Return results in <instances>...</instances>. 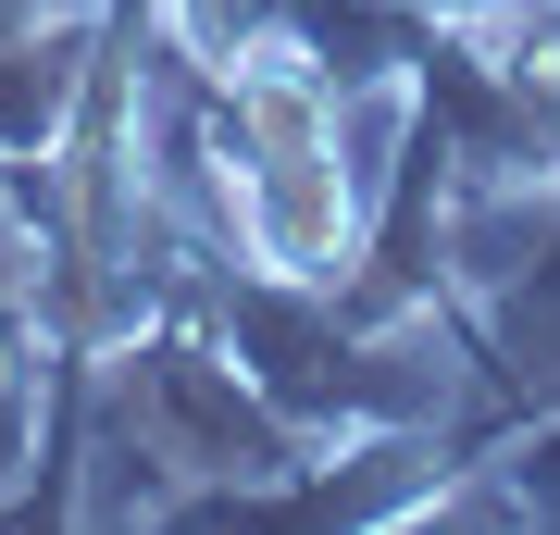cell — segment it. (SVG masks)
I'll list each match as a JSON object with an SVG mask.
<instances>
[{
  "label": "cell",
  "instance_id": "cell-1",
  "mask_svg": "<svg viewBox=\"0 0 560 535\" xmlns=\"http://www.w3.org/2000/svg\"><path fill=\"white\" fill-rule=\"evenodd\" d=\"M249 237H261V261H287V275H324V261L349 249L337 150H275V162H249Z\"/></svg>",
  "mask_w": 560,
  "mask_h": 535
}]
</instances>
